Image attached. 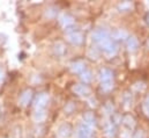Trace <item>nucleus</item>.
<instances>
[{
    "instance_id": "3",
    "label": "nucleus",
    "mask_w": 149,
    "mask_h": 138,
    "mask_svg": "<svg viewBox=\"0 0 149 138\" xmlns=\"http://www.w3.org/2000/svg\"><path fill=\"white\" fill-rule=\"evenodd\" d=\"M47 101H49V95L47 94H45V93L39 94L35 100V108L36 109H43L46 106Z\"/></svg>"
},
{
    "instance_id": "11",
    "label": "nucleus",
    "mask_w": 149,
    "mask_h": 138,
    "mask_svg": "<svg viewBox=\"0 0 149 138\" xmlns=\"http://www.w3.org/2000/svg\"><path fill=\"white\" fill-rule=\"evenodd\" d=\"M30 99H31V91H26L20 96V104H22V106H27V104H29Z\"/></svg>"
},
{
    "instance_id": "13",
    "label": "nucleus",
    "mask_w": 149,
    "mask_h": 138,
    "mask_svg": "<svg viewBox=\"0 0 149 138\" xmlns=\"http://www.w3.org/2000/svg\"><path fill=\"white\" fill-rule=\"evenodd\" d=\"M127 46H128L130 50H135L138 48V41H136V38L130 37L128 41H127Z\"/></svg>"
},
{
    "instance_id": "12",
    "label": "nucleus",
    "mask_w": 149,
    "mask_h": 138,
    "mask_svg": "<svg viewBox=\"0 0 149 138\" xmlns=\"http://www.w3.org/2000/svg\"><path fill=\"white\" fill-rule=\"evenodd\" d=\"M45 118V111H44V109H36V111L34 113V120L35 121H43Z\"/></svg>"
},
{
    "instance_id": "19",
    "label": "nucleus",
    "mask_w": 149,
    "mask_h": 138,
    "mask_svg": "<svg viewBox=\"0 0 149 138\" xmlns=\"http://www.w3.org/2000/svg\"><path fill=\"white\" fill-rule=\"evenodd\" d=\"M1 79H2V73L0 72V81H1Z\"/></svg>"
},
{
    "instance_id": "15",
    "label": "nucleus",
    "mask_w": 149,
    "mask_h": 138,
    "mask_svg": "<svg viewBox=\"0 0 149 138\" xmlns=\"http://www.w3.org/2000/svg\"><path fill=\"white\" fill-rule=\"evenodd\" d=\"M81 79L84 81V82H89L91 80V73L89 71H84L81 73Z\"/></svg>"
},
{
    "instance_id": "14",
    "label": "nucleus",
    "mask_w": 149,
    "mask_h": 138,
    "mask_svg": "<svg viewBox=\"0 0 149 138\" xmlns=\"http://www.w3.org/2000/svg\"><path fill=\"white\" fill-rule=\"evenodd\" d=\"M94 122H95V118H94V116L90 114V113H88V114H86L84 115V123L86 124H88V125H93L94 124Z\"/></svg>"
},
{
    "instance_id": "8",
    "label": "nucleus",
    "mask_w": 149,
    "mask_h": 138,
    "mask_svg": "<svg viewBox=\"0 0 149 138\" xmlns=\"http://www.w3.org/2000/svg\"><path fill=\"white\" fill-rule=\"evenodd\" d=\"M59 22L63 27H68V26L73 25V19L67 14H61L59 18Z\"/></svg>"
},
{
    "instance_id": "17",
    "label": "nucleus",
    "mask_w": 149,
    "mask_h": 138,
    "mask_svg": "<svg viewBox=\"0 0 149 138\" xmlns=\"http://www.w3.org/2000/svg\"><path fill=\"white\" fill-rule=\"evenodd\" d=\"M143 110H145V113L149 116V96L145 100V102H143Z\"/></svg>"
},
{
    "instance_id": "6",
    "label": "nucleus",
    "mask_w": 149,
    "mask_h": 138,
    "mask_svg": "<svg viewBox=\"0 0 149 138\" xmlns=\"http://www.w3.org/2000/svg\"><path fill=\"white\" fill-rule=\"evenodd\" d=\"M67 38L73 44H80L82 42V34L79 32H73V33L67 35Z\"/></svg>"
},
{
    "instance_id": "5",
    "label": "nucleus",
    "mask_w": 149,
    "mask_h": 138,
    "mask_svg": "<svg viewBox=\"0 0 149 138\" xmlns=\"http://www.w3.org/2000/svg\"><path fill=\"white\" fill-rule=\"evenodd\" d=\"M100 79L102 81V84H105V82H111L112 80V72L110 70L104 69L101 71L100 73Z\"/></svg>"
},
{
    "instance_id": "10",
    "label": "nucleus",
    "mask_w": 149,
    "mask_h": 138,
    "mask_svg": "<svg viewBox=\"0 0 149 138\" xmlns=\"http://www.w3.org/2000/svg\"><path fill=\"white\" fill-rule=\"evenodd\" d=\"M70 134H71V128H70V125H66V124L61 125V127L59 128V130H58V135L61 138L68 137Z\"/></svg>"
},
{
    "instance_id": "16",
    "label": "nucleus",
    "mask_w": 149,
    "mask_h": 138,
    "mask_svg": "<svg viewBox=\"0 0 149 138\" xmlns=\"http://www.w3.org/2000/svg\"><path fill=\"white\" fill-rule=\"evenodd\" d=\"M56 52L59 54V55H61L64 52V45H63V43H57L56 44Z\"/></svg>"
},
{
    "instance_id": "18",
    "label": "nucleus",
    "mask_w": 149,
    "mask_h": 138,
    "mask_svg": "<svg viewBox=\"0 0 149 138\" xmlns=\"http://www.w3.org/2000/svg\"><path fill=\"white\" fill-rule=\"evenodd\" d=\"M133 138H145V135H143V132L141 130H139V131L135 132V135H134Z\"/></svg>"
},
{
    "instance_id": "1",
    "label": "nucleus",
    "mask_w": 149,
    "mask_h": 138,
    "mask_svg": "<svg viewBox=\"0 0 149 138\" xmlns=\"http://www.w3.org/2000/svg\"><path fill=\"white\" fill-rule=\"evenodd\" d=\"M100 45L102 46V49H103L108 55H113V54H116V51H117L116 44L112 42V39H110V38L104 39L103 42L100 43Z\"/></svg>"
},
{
    "instance_id": "9",
    "label": "nucleus",
    "mask_w": 149,
    "mask_h": 138,
    "mask_svg": "<svg viewBox=\"0 0 149 138\" xmlns=\"http://www.w3.org/2000/svg\"><path fill=\"white\" fill-rule=\"evenodd\" d=\"M73 91L79 95H86V94H89L90 92V89L86 85H75L73 87Z\"/></svg>"
},
{
    "instance_id": "2",
    "label": "nucleus",
    "mask_w": 149,
    "mask_h": 138,
    "mask_svg": "<svg viewBox=\"0 0 149 138\" xmlns=\"http://www.w3.org/2000/svg\"><path fill=\"white\" fill-rule=\"evenodd\" d=\"M93 135V129L90 125L86 124V123H82L79 129H77V136L79 138H91Z\"/></svg>"
},
{
    "instance_id": "7",
    "label": "nucleus",
    "mask_w": 149,
    "mask_h": 138,
    "mask_svg": "<svg viewBox=\"0 0 149 138\" xmlns=\"http://www.w3.org/2000/svg\"><path fill=\"white\" fill-rule=\"evenodd\" d=\"M86 64L82 62V61H77V62H75L72 64V66H71V69L73 72L75 73H82V72H84L86 71Z\"/></svg>"
},
{
    "instance_id": "4",
    "label": "nucleus",
    "mask_w": 149,
    "mask_h": 138,
    "mask_svg": "<svg viewBox=\"0 0 149 138\" xmlns=\"http://www.w3.org/2000/svg\"><path fill=\"white\" fill-rule=\"evenodd\" d=\"M93 38H94L96 42L101 43V42H103L104 39L109 38V33H108L107 30H103V29H97L96 32H94Z\"/></svg>"
}]
</instances>
